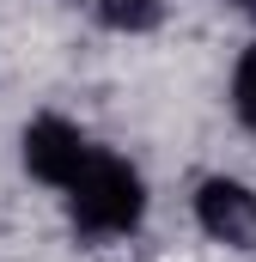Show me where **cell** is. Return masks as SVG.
Instances as JSON below:
<instances>
[{
  "label": "cell",
  "mask_w": 256,
  "mask_h": 262,
  "mask_svg": "<svg viewBox=\"0 0 256 262\" xmlns=\"http://www.w3.org/2000/svg\"><path fill=\"white\" fill-rule=\"evenodd\" d=\"M244 12H250V18H256V0H244Z\"/></svg>",
  "instance_id": "cell-6"
},
{
  "label": "cell",
  "mask_w": 256,
  "mask_h": 262,
  "mask_svg": "<svg viewBox=\"0 0 256 262\" xmlns=\"http://www.w3.org/2000/svg\"><path fill=\"white\" fill-rule=\"evenodd\" d=\"M232 104H238V116L256 128V49L238 61V73H232Z\"/></svg>",
  "instance_id": "cell-5"
},
{
  "label": "cell",
  "mask_w": 256,
  "mask_h": 262,
  "mask_svg": "<svg viewBox=\"0 0 256 262\" xmlns=\"http://www.w3.org/2000/svg\"><path fill=\"white\" fill-rule=\"evenodd\" d=\"M159 12H165V0H104V18L116 31H146V25H159Z\"/></svg>",
  "instance_id": "cell-4"
},
{
  "label": "cell",
  "mask_w": 256,
  "mask_h": 262,
  "mask_svg": "<svg viewBox=\"0 0 256 262\" xmlns=\"http://www.w3.org/2000/svg\"><path fill=\"white\" fill-rule=\"evenodd\" d=\"M86 134L73 128L67 116H37L31 128H25V165H31V177H43V183H55L67 189L73 177H79V165H86Z\"/></svg>",
  "instance_id": "cell-3"
},
{
  "label": "cell",
  "mask_w": 256,
  "mask_h": 262,
  "mask_svg": "<svg viewBox=\"0 0 256 262\" xmlns=\"http://www.w3.org/2000/svg\"><path fill=\"white\" fill-rule=\"evenodd\" d=\"M195 220L207 238L232 244V250H256V189L232 183V177H207L195 195Z\"/></svg>",
  "instance_id": "cell-2"
},
{
  "label": "cell",
  "mask_w": 256,
  "mask_h": 262,
  "mask_svg": "<svg viewBox=\"0 0 256 262\" xmlns=\"http://www.w3.org/2000/svg\"><path fill=\"white\" fill-rule=\"evenodd\" d=\"M67 207H73V226H79V232L104 238V232H128V226L140 220L146 195H140L134 165L110 159V152H86L79 177L67 183Z\"/></svg>",
  "instance_id": "cell-1"
}]
</instances>
